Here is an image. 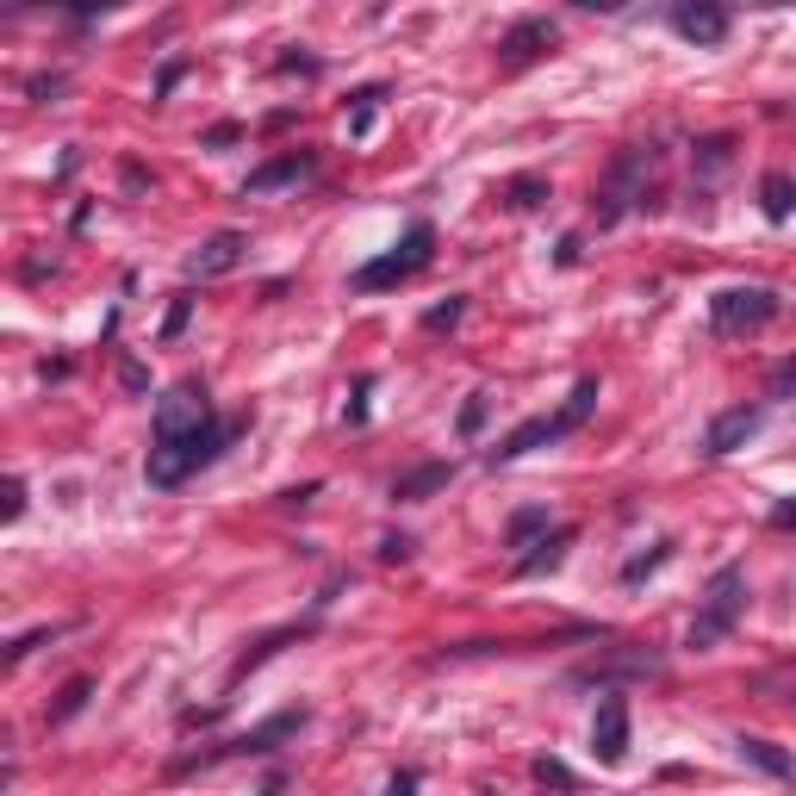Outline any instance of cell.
Returning <instances> with one entry per match:
<instances>
[{
	"mask_svg": "<svg viewBox=\"0 0 796 796\" xmlns=\"http://www.w3.org/2000/svg\"><path fill=\"white\" fill-rule=\"evenodd\" d=\"M591 754L603 759V766H623L628 759V697H603L598 715H591Z\"/></svg>",
	"mask_w": 796,
	"mask_h": 796,
	"instance_id": "30bf717a",
	"label": "cell"
},
{
	"mask_svg": "<svg viewBox=\"0 0 796 796\" xmlns=\"http://www.w3.org/2000/svg\"><path fill=\"white\" fill-rule=\"evenodd\" d=\"M573 7H585V13H623L628 0H573Z\"/></svg>",
	"mask_w": 796,
	"mask_h": 796,
	"instance_id": "7bdbcfd3",
	"label": "cell"
},
{
	"mask_svg": "<svg viewBox=\"0 0 796 796\" xmlns=\"http://www.w3.org/2000/svg\"><path fill=\"white\" fill-rule=\"evenodd\" d=\"M591 411H598V380L585 373L579 387H573V399H566L554 417H529V424H517V430L498 442V449H492V467H504V461H523V454L548 449V442H560V436H573L585 417H591Z\"/></svg>",
	"mask_w": 796,
	"mask_h": 796,
	"instance_id": "7a4b0ae2",
	"label": "cell"
},
{
	"mask_svg": "<svg viewBox=\"0 0 796 796\" xmlns=\"http://www.w3.org/2000/svg\"><path fill=\"white\" fill-rule=\"evenodd\" d=\"M243 424H218L212 399L199 380H181L169 399H156V436H150V461H144V479L156 492H174L187 486L199 467H212L218 454L231 449V436Z\"/></svg>",
	"mask_w": 796,
	"mask_h": 796,
	"instance_id": "6da1fadb",
	"label": "cell"
},
{
	"mask_svg": "<svg viewBox=\"0 0 796 796\" xmlns=\"http://www.w3.org/2000/svg\"><path fill=\"white\" fill-rule=\"evenodd\" d=\"M666 560H672V541H653V548H647V554L623 560V585H641L647 573H660V566H666Z\"/></svg>",
	"mask_w": 796,
	"mask_h": 796,
	"instance_id": "cb8c5ba5",
	"label": "cell"
},
{
	"mask_svg": "<svg viewBox=\"0 0 796 796\" xmlns=\"http://www.w3.org/2000/svg\"><path fill=\"white\" fill-rule=\"evenodd\" d=\"M63 75H38V82H32V87H25V94H32V100H57V94H63Z\"/></svg>",
	"mask_w": 796,
	"mask_h": 796,
	"instance_id": "74e56055",
	"label": "cell"
},
{
	"mask_svg": "<svg viewBox=\"0 0 796 796\" xmlns=\"http://www.w3.org/2000/svg\"><path fill=\"white\" fill-rule=\"evenodd\" d=\"M486 411H492V392H467V405H461V417H454V430L474 442V436L486 430Z\"/></svg>",
	"mask_w": 796,
	"mask_h": 796,
	"instance_id": "484cf974",
	"label": "cell"
},
{
	"mask_svg": "<svg viewBox=\"0 0 796 796\" xmlns=\"http://www.w3.org/2000/svg\"><path fill=\"white\" fill-rule=\"evenodd\" d=\"M548 536V511L541 504H523L517 517L504 523V548H529V541H541Z\"/></svg>",
	"mask_w": 796,
	"mask_h": 796,
	"instance_id": "44dd1931",
	"label": "cell"
},
{
	"mask_svg": "<svg viewBox=\"0 0 796 796\" xmlns=\"http://www.w3.org/2000/svg\"><path fill=\"white\" fill-rule=\"evenodd\" d=\"M461 318H467V299H461V293H449L442 305H430V311H424V330H454Z\"/></svg>",
	"mask_w": 796,
	"mask_h": 796,
	"instance_id": "4316f807",
	"label": "cell"
},
{
	"mask_svg": "<svg viewBox=\"0 0 796 796\" xmlns=\"http://www.w3.org/2000/svg\"><path fill=\"white\" fill-rule=\"evenodd\" d=\"M187 318H194V293H174L169 318H162V343H174V336H181V330H187Z\"/></svg>",
	"mask_w": 796,
	"mask_h": 796,
	"instance_id": "f546056e",
	"label": "cell"
},
{
	"mask_svg": "<svg viewBox=\"0 0 796 796\" xmlns=\"http://www.w3.org/2000/svg\"><path fill=\"white\" fill-rule=\"evenodd\" d=\"M498 199H504L511 212H536L541 199H548V174H511V181L498 187Z\"/></svg>",
	"mask_w": 796,
	"mask_h": 796,
	"instance_id": "d6986e66",
	"label": "cell"
},
{
	"mask_svg": "<svg viewBox=\"0 0 796 796\" xmlns=\"http://www.w3.org/2000/svg\"><path fill=\"white\" fill-rule=\"evenodd\" d=\"M554 261H560V268H573V261H579V237H560Z\"/></svg>",
	"mask_w": 796,
	"mask_h": 796,
	"instance_id": "b9f144b4",
	"label": "cell"
},
{
	"mask_svg": "<svg viewBox=\"0 0 796 796\" xmlns=\"http://www.w3.org/2000/svg\"><path fill=\"white\" fill-rule=\"evenodd\" d=\"M759 424H766V411H759V405H728V411H715L710 430H703V454H710V461H728L734 449H747V442L759 436Z\"/></svg>",
	"mask_w": 796,
	"mask_h": 796,
	"instance_id": "9c48e42d",
	"label": "cell"
},
{
	"mask_svg": "<svg viewBox=\"0 0 796 796\" xmlns=\"http://www.w3.org/2000/svg\"><path fill=\"white\" fill-rule=\"evenodd\" d=\"M529 777H536V784H554V791H573V784H579V777H573V766H560V759H536V766H529Z\"/></svg>",
	"mask_w": 796,
	"mask_h": 796,
	"instance_id": "f1b7e54d",
	"label": "cell"
},
{
	"mask_svg": "<svg viewBox=\"0 0 796 796\" xmlns=\"http://www.w3.org/2000/svg\"><path fill=\"white\" fill-rule=\"evenodd\" d=\"M759 212L772 218V224H791L796 218V174L791 169H772L759 181Z\"/></svg>",
	"mask_w": 796,
	"mask_h": 796,
	"instance_id": "e0dca14e",
	"label": "cell"
},
{
	"mask_svg": "<svg viewBox=\"0 0 796 796\" xmlns=\"http://www.w3.org/2000/svg\"><path fill=\"white\" fill-rule=\"evenodd\" d=\"M734 747H740V759H747V766H759V772H772V777H796L791 754H777L772 740H759V734H740Z\"/></svg>",
	"mask_w": 796,
	"mask_h": 796,
	"instance_id": "ac0fdd59",
	"label": "cell"
},
{
	"mask_svg": "<svg viewBox=\"0 0 796 796\" xmlns=\"http://www.w3.org/2000/svg\"><path fill=\"white\" fill-rule=\"evenodd\" d=\"M305 728V710H280L268 715L261 728L237 734V740H224L218 754H194V759H174V777H187V772H206V766H218V759H261V754H280V740H293V734Z\"/></svg>",
	"mask_w": 796,
	"mask_h": 796,
	"instance_id": "8992f818",
	"label": "cell"
},
{
	"mask_svg": "<svg viewBox=\"0 0 796 796\" xmlns=\"http://www.w3.org/2000/svg\"><path fill=\"white\" fill-rule=\"evenodd\" d=\"M449 479H454V461H424V467H411V474L392 479V498H399V504H424V498H436Z\"/></svg>",
	"mask_w": 796,
	"mask_h": 796,
	"instance_id": "9a60e30c",
	"label": "cell"
},
{
	"mask_svg": "<svg viewBox=\"0 0 796 796\" xmlns=\"http://www.w3.org/2000/svg\"><path fill=\"white\" fill-rule=\"evenodd\" d=\"M243 249L249 243L237 237V231H218V237H206L187 256V280H218V274H237V261H243Z\"/></svg>",
	"mask_w": 796,
	"mask_h": 796,
	"instance_id": "4fadbf2b",
	"label": "cell"
},
{
	"mask_svg": "<svg viewBox=\"0 0 796 796\" xmlns=\"http://www.w3.org/2000/svg\"><path fill=\"white\" fill-rule=\"evenodd\" d=\"M411 548H417L411 536H387V541H380V560H387V566H399V560H411Z\"/></svg>",
	"mask_w": 796,
	"mask_h": 796,
	"instance_id": "8d00e7d4",
	"label": "cell"
},
{
	"mask_svg": "<svg viewBox=\"0 0 796 796\" xmlns=\"http://www.w3.org/2000/svg\"><path fill=\"white\" fill-rule=\"evenodd\" d=\"M57 635H63V623H50V628H25L20 641H7V666H20V660H25V653H32V647L57 641Z\"/></svg>",
	"mask_w": 796,
	"mask_h": 796,
	"instance_id": "83f0119b",
	"label": "cell"
},
{
	"mask_svg": "<svg viewBox=\"0 0 796 796\" xmlns=\"http://www.w3.org/2000/svg\"><path fill=\"white\" fill-rule=\"evenodd\" d=\"M791 392H796V355L791 362H777L772 380H766V399H791Z\"/></svg>",
	"mask_w": 796,
	"mask_h": 796,
	"instance_id": "d6a6232c",
	"label": "cell"
},
{
	"mask_svg": "<svg viewBox=\"0 0 796 796\" xmlns=\"http://www.w3.org/2000/svg\"><path fill=\"white\" fill-rule=\"evenodd\" d=\"M181 75H187V63H181V57H169V63H162V75H156V94H150V100H169Z\"/></svg>",
	"mask_w": 796,
	"mask_h": 796,
	"instance_id": "e575fe53",
	"label": "cell"
},
{
	"mask_svg": "<svg viewBox=\"0 0 796 796\" xmlns=\"http://www.w3.org/2000/svg\"><path fill=\"white\" fill-rule=\"evenodd\" d=\"M690 156H697V169H703V174L728 169V156H734V137H728V131H710V137H697V144H690Z\"/></svg>",
	"mask_w": 796,
	"mask_h": 796,
	"instance_id": "603a6c76",
	"label": "cell"
},
{
	"mask_svg": "<svg viewBox=\"0 0 796 796\" xmlns=\"http://www.w3.org/2000/svg\"><path fill=\"white\" fill-rule=\"evenodd\" d=\"M772 529H796V498H784V504H772Z\"/></svg>",
	"mask_w": 796,
	"mask_h": 796,
	"instance_id": "60d3db41",
	"label": "cell"
},
{
	"mask_svg": "<svg viewBox=\"0 0 796 796\" xmlns=\"http://www.w3.org/2000/svg\"><path fill=\"white\" fill-rule=\"evenodd\" d=\"M119 387H125V392H150V373H144V362L119 355Z\"/></svg>",
	"mask_w": 796,
	"mask_h": 796,
	"instance_id": "836d02e7",
	"label": "cell"
},
{
	"mask_svg": "<svg viewBox=\"0 0 796 796\" xmlns=\"http://www.w3.org/2000/svg\"><path fill=\"white\" fill-rule=\"evenodd\" d=\"M311 169H318V156H311V150H286V156H274V162H261V169L243 181V199H249V194H274V187H293V181H305Z\"/></svg>",
	"mask_w": 796,
	"mask_h": 796,
	"instance_id": "5bb4252c",
	"label": "cell"
},
{
	"mask_svg": "<svg viewBox=\"0 0 796 796\" xmlns=\"http://www.w3.org/2000/svg\"><path fill=\"white\" fill-rule=\"evenodd\" d=\"M367 387H373V380H355V399H348V424H367Z\"/></svg>",
	"mask_w": 796,
	"mask_h": 796,
	"instance_id": "ab89813d",
	"label": "cell"
},
{
	"mask_svg": "<svg viewBox=\"0 0 796 796\" xmlns=\"http://www.w3.org/2000/svg\"><path fill=\"white\" fill-rule=\"evenodd\" d=\"M740 616H747V573L728 560V566H715V573H710V591H703V603H697V616H690V635H685V641L703 653V647L728 641Z\"/></svg>",
	"mask_w": 796,
	"mask_h": 796,
	"instance_id": "3957f363",
	"label": "cell"
},
{
	"mask_svg": "<svg viewBox=\"0 0 796 796\" xmlns=\"http://www.w3.org/2000/svg\"><path fill=\"white\" fill-rule=\"evenodd\" d=\"M387 100V87H362L355 94V107H348V137H367L373 131V107Z\"/></svg>",
	"mask_w": 796,
	"mask_h": 796,
	"instance_id": "d4e9b609",
	"label": "cell"
},
{
	"mask_svg": "<svg viewBox=\"0 0 796 796\" xmlns=\"http://www.w3.org/2000/svg\"><path fill=\"white\" fill-rule=\"evenodd\" d=\"M647 169H653V156H647V150H616V162H610V174H603L598 199H591V212H598L603 231H610V224H623L628 206H647Z\"/></svg>",
	"mask_w": 796,
	"mask_h": 796,
	"instance_id": "5b68a950",
	"label": "cell"
},
{
	"mask_svg": "<svg viewBox=\"0 0 796 796\" xmlns=\"http://www.w3.org/2000/svg\"><path fill=\"white\" fill-rule=\"evenodd\" d=\"M237 137H243V125H237V119H224V125L199 131V150H231V144H237Z\"/></svg>",
	"mask_w": 796,
	"mask_h": 796,
	"instance_id": "1f68e13d",
	"label": "cell"
},
{
	"mask_svg": "<svg viewBox=\"0 0 796 796\" xmlns=\"http://www.w3.org/2000/svg\"><path fill=\"white\" fill-rule=\"evenodd\" d=\"M554 38H560L554 20H541V13H536V20H517L511 32H504V38H498V63H504V69L536 63L541 50H554Z\"/></svg>",
	"mask_w": 796,
	"mask_h": 796,
	"instance_id": "7c38bea8",
	"label": "cell"
},
{
	"mask_svg": "<svg viewBox=\"0 0 796 796\" xmlns=\"http://www.w3.org/2000/svg\"><path fill=\"white\" fill-rule=\"evenodd\" d=\"M87 697H94V678H69V685L57 690V703L44 710V722H50V728H63V722H75V715L87 710Z\"/></svg>",
	"mask_w": 796,
	"mask_h": 796,
	"instance_id": "ffe728a7",
	"label": "cell"
},
{
	"mask_svg": "<svg viewBox=\"0 0 796 796\" xmlns=\"http://www.w3.org/2000/svg\"><path fill=\"white\" fill-rule=\"evenodd\" d=\"M25 517V479H7V523Z\"/></svg>",
	"mask_w": 796,
	"mask_h": 796,
	"instance_id": "f35d334b",
	"label": "cell"
},
{
	"mask_svg": "<svg viewBox=\"0 0 796 796\" xmlns=\"http://www.w3.org/2000/svg\"><path fill=\"white\" fill-rule=\"evenodd\" d=\"M430 256H436V231L417 218V224L405 231V243H392L387 256L362 261V268L348 274V293H387V286H399V280L424 274V268H430Z\"/></svg>",
	"mask_w": 796,
	"mask_h": 796,
	"instance_id": "277c9868",
	"label": "cell"
},
{
	"mask_svg": "<svg viewBox=\"0 0 796 796\" xmlns=\"http://www.w3.org/2000/svg\"><path fill=\"white\" fill-rule=\"evenodd\" d=\"M573 536L579 529H548L541 541H529V554L517 560V579H536V573H554L560 560H566V548H573Z\"/></svg>",
	"mask_w": 796,
	"mask_h": 796,
	"instance_id": "2e32d148",
	"label": "cell"
},
{
	"mask_svg": "<svg viewBox=\"0 0 796 796\" xmlns=\"http://www.w3.org/2000/svg\"><path fill=\"white\" fill-rule=\"evenodd\" d=\"M777 318V293L772 286H722L710 299V330L715 336H754Z\"/></svg>",
	"mask_w": 796,
	"mask_h": 796,
	"instance_id": "52a82bcc",
	"label": "cell"
},
{
	"mask_svg": "<svg viewBox=\"0 0 796 796\" xmlns=\"http://www.w3.org/2000/svg\"><path fill=\"white\" fill-rule=\"evenodd\" d=\"M666 666L660 653H647V647H623V653H603L591 666L573 672V685H616V678H653V672Z\"/></svg>",
	"mask_w": 796,
	"mask_h": 796,
	"instance_id": "8fae6325",
	"label": "cell"
},
{
	"mask_svg": "<svg viewBox=\"0 0 796 796\" xmlns=\"http://www.w3.org/2000/svg\"><path fill=\"white\" fill-rule=\"evenodd\" d=\"M299 635H311V623H293V628H274V635H261V641H256V647H249V653L237 660V672H231V678H243L249 666H261L268 653H280V647H286V641H299Z\"/></svg>",
	"mask_w": 796,
	"mask_h": 796,
	"instance_id": "7402d4cb",
	"label": "cell"
},
{
	"mask_svg": "<svg viewBox=\"0 0 796 796\" xmlns=\"http://www.w3.org/2000/svg\"><path fill=\"white\" fill-rule=\"evenodd\" d=\"M318 57H293V50H286V57H280V63H274V75H318Z\"/></svg>",
	"mask_w": 796,
	"mask_h": 796,
	"instance_id": "d590c367",
	"label": "cell"
},
{
	"mask_svg": "<svg viewBox=\"0 0 796 796\" xmlns=\"http://www.w3.org/2000/svg\"><path fill=\"white\" fill-rule=\"evenodd\" d=\"M50 7H63L69 20H100L112 7H125V0H50Z\"/></svg>",
	"mask_w": 796,
	"mask_h": 796,
	"instance_id": "4dcf8cb0",
	"label": "cell"
},
{
	"mask_svg": "<svg viewBox=\"0 0 796 796\" xmlns=\"http://www.w3.org/2000/svg\"><path fill=\"white\" fill-rule=\"evenodd\" d=\"M759 7H796V0H759Z\"/></svg>",
	"mask_w": 796,
	"mask_h": 796,
	"instance_id": "ee69618b",
	"label": "cell"
},
{
	"mask_svg": "<svg viewBox=\"0 0 796 796\" xmlns=\"http://www.w3.org/2000/svg\"><path fill=\"white\" fill-rule=\"evenodd\" d=\"M666 25L685 44H697V50H715V44H728L734 13H728V0H666Z\"/></svg>",
	"mask_w": 796,
	"mask_h": 796,
	"instance_id": "ba28073f",
	"label": "cell"
}]
</instances>
